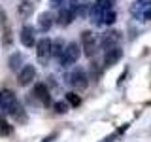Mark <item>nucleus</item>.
<instances>
[{
  "mask_svg": "<svg viewBox=\"0 0 151 142\" xmlns=\"http://www.w3.org/2000/svg\"><path fill=\"white\" fill-rule=\"evenodd\" d=\"M0 108L4 110V114H9V116L17 117V120H25L23 108L17 101L15 93L9 91V89H2V91H0Z\"/></svg>",
  "mask_w": 151,
  "mask_h": 142,
  "instance_id": "obj_1",
  "label": "nucleus"
},
{
  "mask_svg": "<svg viewBox=\"0 0 151 142\" xmlns=\"http://www.w3.org/2000/svg\"><path fill=\"white\" fill-rule=\"evenodd\" d=\"M79 55H81V47H79V44H76V42H70V44L64 46V51L63 55H60V66H72L76 64V61L79 59Z\"/></svg>",
  "mask_w": 151,
  "mask_h": 142,
  "instance_id": "obj_2",
  "label": "nucleus"
},
{
  "mask_svg": "<svg viewBox=\"0 0 151 142\" xmlns=\"http://www.w3.org/2000/svg\"><path fill=\"white\" fill-rule=\"evenodd\" d=\"M66 82L72 85V87H76V89H85L89 85L87 74H85V70L81 68V66H76V68L70 70V74L66 76Z\"/></svg>",
  "mask_w": 151,
  "mask_h": 142,
  "instance_id": "obj_3",
  "label": "nucleus"
},
{
  "mask_svg": "<svg viewBox=\"0 0 151 142\" xmlns=\"http://www.w3.org/2000/svg\"><path fill=\"white\" fill-rule=\"evenodd\" d=\"M130 13H132V17L138 19V21H145V19H149L151 0H136V2L130 6Z\"/></svg>",
  "mask_w": 151,
  "mask_h": 142,
  "instance_id": "obj_4",
  "label": "nucleus"
},
{
  "mask_svg": "<svg viewBox=\"0 0 151 142\" xmlns=\"http://www.w3.org/2000/svg\"><path fill=\"white\" fill-rule=\"evenodd\" d=\"M51 46H53V42L49 40V38H42L40 42L36 44V55H38V61H40V64H47V61L51 59Z\"/></svg>",
  "mask_w": 151,
  "mask_h": 142,
  "instance_id": "obj_5",
  "label": "nucleus"
},
{
  "mask_svg": "<svg viewBox=\"0 0 151 142\" xmlns=\"http://www.w3.org/2000/svg\"><path fill=\"white\" fill-rule=\"evenodd\" d=\"M81 44H83L85 55H87V57H94L96 47H98V42H96V38H94V34L91 30H83L81 32Z\"/></svg>",
  "mask_w": 151,
  "mask_h": 142,
  "instance_id": "obj_6",
  "label": "nucleus"
},
{
  "mask_svg": "<svg viewBox=\"0 0 151 142\" xmlns=\"http://www.w3.org/2000/svg\"><path fill=\"white\" fill-rule=\"evenodd\" d=\"M119 42H121V34H119L117 30H106V32L100 36V47H102L104 51L110 49V47L119 46Z\"/></svg>",
  "mask_w": 151,
  "mask_h": 142,
  "instance_id": "obj_7",
  "label": "nucleus"
},
{
  "mask_svg": "<svg viewBox=\"0 0 151 142\" xmlns=\"http://www.w3.org/2000/svg\"><path fill=\"white\" fill-rule=\"evenodd\" d=\"M34 78H36V68L32 64H25L21 70H19V78H17V82L19 85H28V83H32L34 82Z\"/></svg>",
  "mask_w": 151,
  "mask_h": 142,
  "instance_id": "obj_8",
  "label": "nucleus"
},
{
  "mask_svg": "<svg viewBox=\"0 0 151 142\" xmlns=\"http://www.w3.org/2000/svg\"><path fill=\"white\" fill-rule=\"evenodd\" d=\"M121 57H123V49L119 46L106 49V53H104V66H113L115 63L121 61Z\"/></svg>",
  "mask_w": 151,
  "mask_h": 142,
  "instance_id": "obj_9",
  "label": "nucleus"
},
{
  "mask_svg": "<svg viewBox=\"0 0 151 142\" xmlns=\"http://www.w3.org/2000/svg\"><path fill=\"white\" fill-rule=\"evenodd\" d=\"M68 6L72 8L74 12H76V15H79V17L89 15V12H91V6H89L87 0H70Z\"/></svg>",
  "mask_w": 151,
  "mask_h": 142,
  "instance_id": "obj_10",
  "label": "nucleus"
},
{
  "mask_svg": "<svg viewBox=\"0 0 151 142\" xmlns=\"http://www.w3.org/2000/svg\"><path fill=\"white\" fill-rule=\"evenodd\" d=\"M76 17H78V15H76L74 9L70 8V6H64V8H60L59 15H57V21H59V25L66 27V25H70V23H72Z\"/></svg>",
  "mask_w": 151,
  "mask_h": 142,
  "instance_id": "obj_11",
  "label": "nucleus"
},
{
  "mask_svg": "<svg viewBox=\"0 0 151 142\" xmlns=\"http://www.w3.org/2000/svg\"><path fill=\"white\" fill-rule=\"evenodd\" d=\"M34 97L44 104V106H49L51 104V95H49V91H47V87L44 83H36L34 85Z\"/></svg>",
  "mask_w": 151,
  "mask_h": 142,
  "instance_id": "obj_12",
  "label": "nucleus"
},
{
  "mask_svg": "<svg viewBox=\"0 0 151 142\" xmlns=\"http://www.w3.org/2000/svg\"><path fill=\"white\" fill-rule=\"evenodd\" d=\"M21 44L25 46V47H32L36 44V38H34V28L32 27H28V25H25L21 28Z\"/></svg>",
  "mask_w": 151,
  "mask_h": 142,
  "instance_id": "obj_13",
  "label": "nucleus"
},
{
  "mask_svg": "<svg viewBox=\"0 0 151 142\" xmlns=\"http://www.w3.org/2000/svg\"><path fill=\"white\" fill-rule=\"evenodd\" d=\"M53 15H51L49 12H44V13H40V17H38V28H40L42 32H47L51 27H53Z\"/></svg>",
  "mask_w": 151,
  "mask_h": 142,
  "instance_id": "obj_14",
  "label": "nucleus"
},
{
  "mask_svg": "<svg viewBox=\"0 0 151 142\" xmlns=\"http://www.w3.org/2000/svg\"><path fill=\"white\" fill-rule=\"evenodd\" d=\"M89 17H91V23H93V25H96V27L104 25V9L98 6V4H94V6L91 8Z\"/></svg>",
  "mask_w": 151,
  "mask_h": 142,
  "instance_id": "obj_15",
  "label": "nucleus"
},
{
  "mask_svg": "<svg viewBox=\"0 0 151 142\" xmlns=\"http://www.w3.org/2000/svg\"><path fill=\"white\" fill-rule=\"evenodd\" d=\"M32 12H34V4L28 2V0H23V2H19V8H17V13L21 17H30Z\"/></svg>",
  "mask_w": 151,
  "mask_h": 142,
  "instance_id": "obj_16",
  "label": "nucleus"
},
{
  "mask_svg": "<svg viewBox=\"0 0 151 142\" xmlns=\"http://www.w3.org/2000/svg\"><path fill=\"white\" fill-rule=\"evenodd\" d=\"M63 51H64V42H63V40H57L55 44L51 46V55H53L55 59H60Z\"/></svg>",
  "mask_w": 151,
  "mask_h": 142,
  "instance_id": "obj_17",
  "label": "nucleus"
},
{
  "mask_svg": "<svg viewBox=\"0 0 151 142\" xmlns=\"http://www.w3.org/2000/svg\"><path fill=\"white\" fill-rule=\"evenodd\" d=\"M117 21V13L115 9L110 8V9H104V25H113Z\"/></svg>",
  "mask_w": 151,
  "mask_h": 142,
  "instance_id": "obj_18",
  "label": "nucleus"
},
{
  "mask_svg": "<svg viewBox=\"0 0 151 142\" xmlns=\"http://www.w3.org/2000/svg\"><path fill=\"white\" fill-rule=\"evenodd\" d=\"M21 63H23V57H21V53H13L12 57H9V61H8V64H9V68H12V70H19Z\"/></svg>",
  "mask_w": 151,
  "mask_h": 142,
  "instance_id": "obj_19",
  "label": "nucleus"
},
{
  "mask_svg": "<svg viewBox=\"0 0 151 142\" xmlns=\"http://www.w3.org/2000/svg\"><path fill=\"white\" fill-rule=\"evenodd\" d=\"M12 125L4 120V117H0V136H8V135H12Z\"/></svg>",
  "mask_w": 151,
  "mask_h": 142,
  "instance_id": "obj_20",
  "label": "nucleus"
},
{
  "mask_svg": "<svg viewBox=\"0 0 151 142\" xmlns=\"http://www.w3.org/2000/svg\"><path fill=\"white\" fill-rule=\"evenodd\" d=\"M66 102H68L70 106H79V104H81V99H79L76 93H68L66 95Z\"/></svg>",
  "mask_w": 151,
  "mask_h": 142,
  "instance_id": "obj_21",
  "label": "nucleus"
},
{
  "mask_svg": "<svg viewBox=\"0 0 151 142\" xmlns=\"http://www.w3.org/2000/svg\"><path fill=\"white\" fill-rule=\"evenodd\" d=\"M53 110L57 114H66V112H68V102H55L53 104Z\"/></svg>",
  "mask_w": 151,
  "mask_h": 142,
  "instance_id": "obj_22",
  "label": "nucleus"
},
{
  "mask_svg": "<svg viewBox=\"0 0 151 142\" xmlns=\"http://www.w3.org/2000/svg\"><path fill=\"white\" fill-rule=\"evenodd\" d=\"M96 4H98L102 9H110V8H113L115 0H96Z\"/></svg>",
  "mask_w": 151,
  "mask_h": 142,
  "instance_id": "obj_23",
  "label": "nucleus"
},
{
  "mask_svg": "<svg viewBox=\"0 0 151 142\" xmlns=\"http://www.w3.org/2000/svg\"><path fill=\"white\" fill-rule=\"evenodd\" d=\"M113 138H117V135H115V133H113V135H110V136H106V138H104L102 142H113Z\"/></svg>",
  "mask_w": 151,
  "mask_h": 142,
  "instance_id": "obj_24",
  "label": "nucleus"
},
{
  "mask_svg": "<svg viewBox=\"0 0 151 142\" xmlns=\"http://www.w3.org/2000/svg\"><path fill=\"white\" fill-rule=\"evenodd\" d=\"M49 2H51V6H57V8H59L60 4L64 2V0H49Z\"/></svg>",
  "mask_w": 151,
  "mask_h": 142,
  "instance_id": "obj_25",
  "label": "nucleus"
},
{
  "mask_svg": "<svg viewBox=\"0 0 151 142\" xmlns=\"http://www.w3.org/2000/svg\"><path fill=\"white\" fill-rule=\"evenodd\" d=\"M51 140H53V136H47V138H45L44 142H51Z\"/></svg>",
  "mask_w": 151,
  "mask_h": 142,
  "instance_id": "obj_26",
  "label": "nucleus"
},
{
  "mask_svg": "<svg viewBox=\"0 0 151 142\" xmlns=\"http://www.w3.org/2000/svg\"><path fill=\"white\" fill-rule=\"evenodd\" d=\"M149 21H151V13H149Z\"/></svg>",
  "mask_w": 151,
  "mask_h": 142,
  "instance_id": "obj_27",
  "label": "nucleus"
}]
</instances>
